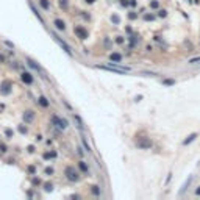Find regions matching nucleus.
<instances>
[{
    "mask_svg": "<svg viewBox=\"0 0 200 200\" xmlns=\"http://www.w3.org/2000/svg\"><path fill=\"white\" fill-rule=\"evenodd\" d=\"M98 69H103V70H110V72H116V74H128L130 67H122V66H116V63H111V64H106V66H95Z\"/></svg>",
    "mask_w": 200,
    "mask_h": 200,
    "instance_id": "1",
    "label": "nucleus"
},
{
    "mask_svg": "<svg viewBox=\"0 0 200 200\" xmlns=\"http://www.w3.org/2000/svg\"><path fill=\"white\" fill-rule=\"evenodd\" d=\"M66 177H67V180L74 181V183L80 180V174H78L74 167H66Z\"/></svg>",
    "mask_w": 200,
    "mask_h": 200,
    "instance_id": "2",
    "label": "nucleus"
},
{
    "mask_svg": "<svg viewBox=\"0 0 200 200\" xmlns=\"http://www.w3.org/2000/svg\"><path fill=\"white\" fill-rule=\"evenodd\" d=\"M74 30H75L77 38H80V39H86V38H88V34H89V33H88V30H86V28H83V27H80V25H77Z\"/></svg>",
    "mask_w": 200,
    "mask_h": 200,
    "instance_id": "3",
    "label": "nucleus"
},
{
    "mask_svg": "<svg viewBox=\"0 0 200 200\" xmlns=\"http://www.w3.org/2000/svg\"><path fill=\"white\" fill-rule=\"evenodd\" d=\"M53 38H55V41H56V42H58V44L61 45V47H63V50H64L66 53H69V55H72V50H70V47H69V45H67V44H66L64 41H63L61 38H60L58 34H53Z\"/></svg>",
    "mask_w": 200,
    "mask_h": 200,
    "instance_id": "4",
    "label": "nucleus"
},
{
    "mask_svg": "<svg viewBox=\"0 0 200 200\" xmlns=\"http://www.w3.org/2000/svg\"><path fill=\"white\" fill-rule=\"evenodd\" d=\"M52 121H53V124H56L61 130H64L66 127H67V122H66V121H61L60 117H56V116H53V117H52Z\"/></svg>",
    "mask_w": 200,
    "mask_h": 200,
    "instance_id": "5",
    "label": "nucleus"
},
{
    "mask_svg": "<svg viewBox=\"0 0 200 200\" xmlns=\"http://www.w3.org/2000/svg\"><path fill=\"white\" fill-rule=\"evenodd\" d=\"M136 145H138V147H139V149H150V147H152V145H153V144H152V141H150L149 138H145L144 141H141V142H138V144H136Z\"/></svg>",
    "mask_w": 200,
    "mask_h": 200,
    "instance_id": "6",
    "label": "nucleus"
},
{
    "mask_svg": "<svg viewBox=\"0 0 200 200\" xmlns=\"http://www.w3.org/2000/svg\"><path fill=\"white\" fill-rule=\"evenodd\" d=\"M22 81H24L25 85H31V83H33V77L25 72V74H22Z\"/></svg>",
    "mask_w": 200,
    "mask_h": 200,
    "instance_id": "7",
    "label": "nucleus"
},
{
    "mask_svg": "<svg viewBox=\"0 0 200 200\" xmlns=\"http://www.w3.org/2000/svg\"><path fill=\"white\" fill-rule=\"evenodd\" d=\"M110 60L114 61V63H121V61H122V55H121V53H111V55H110Z\"/></svg>",
    "mask_w": 200,
    "mask_h": 200,
    "instance_id": "8",
    "label": "nucleus"
},
{
    "mask_svg": "<svg viewBox=\"0 0 200 200\" xmlns=\"http://www.w3.org/2000/svg\"><path fill=\"white\" fill-rule=\"evenodd\" d=\"M27 63H28V66H30V67H33L34 70H38V72H42V69H41V67H39L38 64H36V63H34L33 60H30V58H27Z\"/></svg>",
    "mask_w": 200,
    "mask_h": 200,
    "instance_id": "9",
    "label": "nucleus"
},
{
    "mask_svg": "<svg viewBox=\"0 0 200 200\" xmlns=\"http://www.w3.org/2000/svg\"><path fill=\"white\" fill-rule=\"evenodd\" d=\"M195 138H197V133L189 134V136H188V139H185V141H183V145H188V144H191L192 141H195Z\"/></svg>",
    "mask_w": 200,
    "mask_h": 200,
    "instance_id": "10",
    "label": "nucleus"
},
{
    "mask_svg": "<svg viewBox=\"0 0 200 200\" xmlns=\"http://www.w3.org/2000/svg\"><path fill=\"white\" fill-rule=\"evenodd\" d=\"M55 25L58 27V28H60V30H64V28H66V24H64V22H63L61 19H55Z\"/></svg>",
    "mask_w": 200,
    "mask_h": 200,
    "instance_id": "11",
    "label": "nucleus"
},
{
    "mask_svg": "<svg viewBox=\"0 0 200 200\" xmlns=\"http://www.w3.org/2000/svg\"><path fill=\"white\" fill-rule=\"evenodd\" d=\"M24 119H25V122H30V121H33V114H31L30 111H25V114H24Z\"/></svg>",
    "mask_w": 200,
    "mask_h": 200,
    "instance_id": "12",
    "label": "nucleus"
},
{
    "mask_svg": "<svg viewBox=\"0 0 200 200\" xmlns=\"http://www.w3.org/2000/svg\"><path fill=\"white\" fill-rule=\"evenodd\" d=\"M74 119H75V122L78 124V128H81V130H83V128H85V125H83V122H81V119H80V117H78L77 114H74Z\"/></svg>",
    "mask_w": 200,
    "mask_h": 200,
    "instance_id": "13",
    "label": "nucleus"
},
{
    "mask_svg": "<svg viewBox=\"0 0 200 200\" xmlns=\"http://www.w3.org/2000/svg\"><path fill=\"white\" fill-rule=\"evenodd\" d=\"M39 5H41V8H44V10H49V2L47 0H39Z\"/></svg>",
    "mask_w": 200,
    "mask_h": 200,
    "instance_id": "14",
    "label": "nucleus"
},
{
    "mask_svg": "<svg viewBox=\"0 0 200 200\" xmlns=\"http://www.w3.org/2000/svg\"><path fill=\"white\" fill-rule=\"evenodd\" d=\"M191 180H192V177H189V178L186 180V183H185V186H183V189H181V191H180V194H181V192H185V191L188 189V186H189V183H191Z\"/></svg>",
    "mask_w": 200,
    "mask_h": 200,
    "instance_id": "15",
    "label": "nucleus"
},
{
    "mask_svg": "<svg viewBox=\"0 0 200 200\" xmlns=\"http://www.w3.org/2000/svg\"><path fill=\"white\" fill-rule=\"evenodd\" d=\"M39 100H41V105L42 106H49V102H47V98H45V97H41Z\"/></svg>",
    "mask_w": 200,
    "mask_h": 200,
    "instance_id": "16",
    "label": "nucleus"
},
{
    "mask_svg": "<svg viewBox=\"0 0 200 200\" xmlns=\"http://www.w3.org/2000/svg\"><path fill=\"white\" fill-rule=\"evenodd\" d=\"M91 191H92V194H95V195H98V194H100L98 186H92V189H91Z\"/></svg>",
    "mask_w": 200,
    "mask_h": 200,
    "instance_id": "17",
    "label": "nucleus"
},
{
    "mask_svg": "<svg viewBox=\"0 0 200 200\" xmlns=\"http://www.w3.org/2000/svg\"><path fill=\"white\" fill-rule=\"evenodd\" d=\"M80 169H83V172H88V167H86L85 163H80Z\"/></svg>",
    "mask_w": 200,
    "mask_h": 200,
    "instance_id": "18",
    "label": "nucleus"
},
{
    "mask_svg": "<svg viewBox=\"0 0 200 200\" xmlns=\"http://www.w3.org/2000/svg\"><path fill=\"white\" fill-rule=\"evenodd\" d=\"M200 61V56H197V58H192V60H189V63L191 64H194V63H198Z\"/></svg>",
    "mask_w": 200,
    "mask_h": 200,
    "instance_id": "19",
    "label": "nucleus"
},
{
    "mask_svg": "<svg viewBox=\"0 0 200 200\" xmlns=\"http://www.w3.org/2000/svg\"><path fill=\"white\" fill-rule=\"evenodd\" d=\"M52 156H56V153L52 152V153H47V155H45V158H52Z\"/></svg>",
    "mask_w": 200,
    "mask_h": 200,
    "instance_id": "20",
    "label": "nucleus"
},
{
    "mask_svg": "<svg viewBox=\"0 0 200 200\" xmlns=\"http://www.w3.org/2000/svg\"><path fill=\"white\" fill-rule=\"evenodd\" d=\"M60 3H61V6H63V8H66V0H61Z\"/></svg>",
    "mask_w": 200,
    "mask_h": 200,
    "instance_id": "21",
    "label": "nucleus"
},
{
    "mask_svg": "<svg viewBox=\"0 0 200 200\" xmlns=\"http://www.w3.org/2000/svg\"><path fill=\"white\" fill-rule=\"evenodd\" d=\"M160 16H161V17H164V16H166V11H164V10L160 11Z\"/></svg>",
    "mask_w": 200,
    "mask_h": 200,
    "instance_id": "22",
    "label": "nucleus"
},
{
    "mask_svg": "<svg viewBox=\"0 0 200 200\" xmlns=\"http://www.w3.org/2000/svg\"><path fill=\"white\" fill-rule=\"evenodd\" d=\"M195 194H197V195H200V186H198V189L195 191Z\"/></svg>",
    "mask_w": 200,
    "mask_h": 200,
    "instance_id": "23",
    "label": "nucleus"
},
{
    "mask_svg": "<svg viewBox=\"0 0 200 200\" xmlns=\"http://www.w3.org/2000/svg\"><path fill=\"white\" fill-rule=\"evenodd\" d=\"M86 2H88V3H94V2H95V0H86Z\"/></svg>",
    "mask_w": 200,
    "mask_h": 200,
    "instance_id": "24",
    "label": "nucleus"
}]
</instances>
